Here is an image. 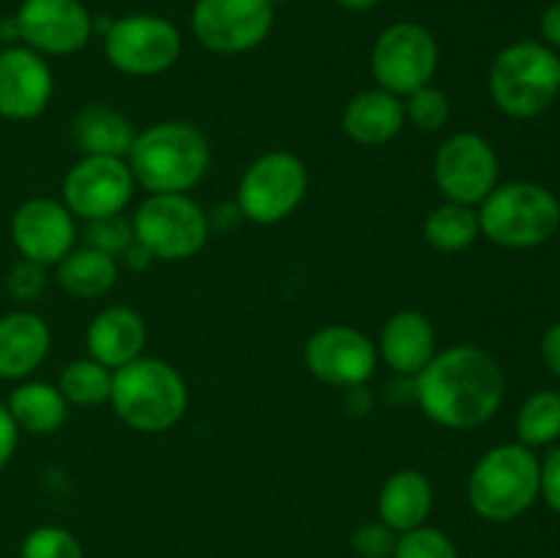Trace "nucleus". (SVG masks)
Wrapping results in <instances>:
<instances>
[{
	"instance_id": "obj_36",
	"label": "nucleus",
	"mask_w": 560,
	"mask_h": 558,
	"mask_svg": "<svg viewBox=\"0 0 560 558\" xmlns=\"http://www.w3.org/2000/svg\"><path fill=\"white\" fill-rule=\"evenodd\" d=\"M16 443H20V427L11 419L9 408L0 403V470L11 463L16 452Z\"/></svg>"
},
{
	"instance_id": "obj_6",
	"label": "nucleus",
	"mask_w": 560,
	"mask_h": 558,
	"mask_svg": "<svg viewBox=\"0 0 560 558\" xmlns=\"http://www.w3.org/2000/svg\"><path fill=\"white\" fill-rule=\"evenodd\" d=\"M481 235L506 249H534L560 228V202L547 186L530 181L498 184L479 202Z\"/></svg>"
},
{
	"instance_id": "obj_19",
	"label": "nucleus",
	"mask_w": 560,
	"mask_h": 558,
	"mask_svg": "<svg viewBox=\"0 0 560 558\" xmlns=\"http://www.w3.org/2000/svg\"><path fill=\"white\" fill-rule=\"evenodd\" d=\"M145 342V321H142L140 312L124 304L104 306L85 332L88 353L107 370H118V367L140 359Z\"/></svg>"
},
{
	"instance_id": "obj_27",
	"label": "nucleus",
	"mask_w": 560,
	"mask_h": 558,
	"mask_svg": "<svg viewBox=\"0 0 560 558\" xmlns=\"http://www.w3.org/2000/svg\"><path fill=\"white\" fill-rule=\"evenodd\" d=\"M58 388L69 405H82V408H96V405L109 403L113 392V370L98 364L96 359H74L63 367L58 377Z\"/></svg>"
},
{
	"instance_id": "obj_13",
	"label": "nucleus",
	"mask_w": 560,
	"mask_h": 558,
	"mask_svg": "<svg viewBox=\"0 0 560 558\" xmlns=\"http://www.w3.org/2000/svg\"><path fill=\"white\" fill-rule=\"evenodd\" d=\"M135 186L126 159L82 156L63 178V206L82 222L118 217L135 197Z\"/></svg>"
},
{
	"instance_id": "obj_25",
	"label": "nucleus",
	"mask_w": 560,
	"mask_h": 558,
	"mask_svg": "<svg viewBox=\"0 0 560 558\" xmlns=\"http://www.w3.org/2000/svg\"><path fill=\"white\" fill-rule=\"evenodd\" d=\"M118 260L93 246H74L58 263V284L74 299H98L118 282Z\"/></svg>"
},
{
	"instance_id": "obj_35",
	"label": "nucleus",
	"mask_w": 560,
	"mask_h": 558,
	"mask_svg": "<svg viewBox=\"0 0 560 558\" xmlns=\"http://www.w3.org/2000/svg\"><path fill=\"white\" fill-rule=\"evenodd\" d=\"M539 496L552 512L560 514V446L552 449L539 463Z\"/></svg>"
},
{
	"instance_id": "obj_29",
	"label": "nucleus",
	"mask_w": 560,
	"mask_h": 558,
	"mask_svg": "<svg viewBox=\"0 0 560 558\" xmlns=\"http://www.w3.org/2000/svg\"><path fill=\"white\" fill-rule=\"evenodd\" d=\"M405 118L419 131H441L452 118V102L435 85H424L413 91L405 102Z\"/></svg>"
},
{
	"instance_id": "obj_34",
	"label": "nucleus",
	"mask_w": 560,
	"mask_h": 558,
	"mask_svg": "<svg viewBox=\"0 0 560 558\" xmlns=\"http://www.w3.org/2000/svg\"><path fill=\"white\" fill-rule=\"evenodd\" d=\"M5 288H9V295L14 301H25V304L27 301H36L44 293V288H47V271L38 263L20 260L11 268Z\"/></svg>"
},
{
	"instance_id": "obj_10",
	"label": "nucleus",
	"mask_w": 560,
	"mask_h": 558,
	"mask_svg": "<svg viewBox=\"0 0 560 558\" xmlns=\"http://www.w3.org/2000/svg\"><path fill=\"white\" fill-rule=\"evenodd\" d=\"M438 60L441 49L430 27L421 22H394L377 36L370 66L377 88L402 98L432 85Z\"/></svg>"
},
{
	"instance_id": "obj_30",
	"label": "nucleus",
	"mask_w": 560,
	"mask_h": 558,
	"mask_svg": "<svg viewBox=\"0 0 560 558\" xmlns=\"http://www.w3.org/2000/svg\"><path fill=\"white\" fill-rule=\"evenodd\" d=\"M20 558H85L80 539L60 525H38L22 542Z\"/></svg>"
},
{
	"instance_id": "obj_7",
	"label": "nucleus",
	"mask_w": 560,
	"mask_h": 558,
	"mask_svg": "<svg viewBox=\"0 0 560 558\" xmlns=\"http://www.w3.org/2000/svg\"><path fill=\"white\" fill-rule=\"evenodd\" d=\"M135 241L153 260L178 263L200 255L211 239V217L189 195H148L131 217Z\"/></svg>"
},
{
	"instance_id": "obj_21",
	"label": "nucleus",
	"mask_w": 560,
	"mask_h": 558,
	"mask_svg": "<svg viewBox=\"0 0 560 558\" xmlns=\"http://www.w3.org/2000/svg\"><path fill=\"white\" fill-rule=\"evenodd\" d=\"M405 102L383 88L361 91L345 104L342 129L359 146H386L388 140L402 131L405 126Z\"/></svg>"
},
{
	"instance_id": "obj_17",
	"label": "nucleus",
	"mask_w": 560,
	"mask_h": 558,
	"mask_svg": "<svg viewBox=\"0 0 560 558\" xmlns=\"http://www.w3.org/2000/svg\"><path fill=\"white\" fill-rule=\"evenodd\" d=\"M52 69L36 49L14 44L0 53V118L33 120L52 98Z\"/></svg>"
},
{
	"instance_id": "obj_23",
	"label": "nucleus",
	"mask_w": 560,
	"mask_h": 558,
	"mask_svg": "<svg viewBox=\"0 0 560 558\" xmlns=\"http://www.w3.org/2000/svg\"><path fill=\"white\" fill-rule=\"evenodd\" d=\"M135 137L131 120L109 104H88L71 120V140L82 156L126 159Z\"/></svg>"
},
{
	"instance_id": "obj_38",
	"label": "nucleus",
	"mask_w": 560,
	"mask_h": 558,
	"mask_svg": "<svg viewBox=\"0 0 560 558\" xmlns=\"http://www.w3.org/2000/svg\"><path fill=\"white\" fill-rule=\"evenodd\" d=\"M541 38H545L547 47H558L560 49V0H556L552 5H547L545 14H541Z\"/></svg>"
},
{
	"instance_id": "obj_11",
	"label": "nucleus",
	"mask_w": 560,
	"mask_h": 558,
	"mask_svg": "<svg viewBox=\"0 0 560 558\" xmlns=\"http://www.w3.org/2000/svg\"><path fill=\"white\" fill-rule=\"evenodd\" d=\"M432 178L448 202L474 208L498 186L501 162L490 140L476 131H457L438 148Z\"/></svg>"
},
{
	"instance_id": "obj_28",
	"label": "nucleus",
	"mask_w": 560,
	"mask_h": 558,
	"mask_svg": "<svg viewBox=\"0 0 560 558\" xmlns=\"http://www.w3.org/2000/svg\"><path fill=\"white\" fill-rule=\"evenodd\" d=\"M517 438L523 446L536 449L560 438V394L536 392L517 414Z\"/></svg>"
},
{
	"instance_id": "obj_26",
	"label": "nucleus",
	"mask_w": 560,
	"mask_h": 558,
	"mask_svg": "<svg viewBox=\"0 0 560 558\" xmlns=\"http://www.w3.org/2000/svg\"><path fill=\"white\" fill-rule=\"evenodd\" d=\"M424 241L438 252H463L481 235L479 213L459 202H441L424 217Z\"/></svg>"
},
{
	"instance_id": "obj_20",
	"label": "nucleus",
	"mask_w": 560,
	"mask_h": 558,
	"mask_svg": "<svg viewBox=\"0 0 560 558\" xmlns=\"http://www.w3.org/2000/svg\"><path fill=\"white\" fill-rule=\"evenodd\" d=\"M52 345L47 321L31 310L0 317V381H22L44 364Z\"/></svg>"
},
{
	"instance_id": "obj_4",
	"label": "nucleus",
	"mask_w": 560,
	"mask_h": 558,
	"mask_svg": "<svg viewBox=\"0 0 560 558\" xmlns=\"http://www.w3.org/2000/svg\"><path fill=\"white\" fill-rule=\"evenodd\" d=\"M539 498V457L523 443H501L481 454L468 479V501L490 523L523 518Z\"/></svg>"
},
{
	"instance_id": "obj_18",
	"label": "nucleus",
	"mask_w": 560,
	"mask_h": 558,
	"mask_svg": "<svg viewBox=\"0 0 560 558\" xmlns=\"http://www.w3.org/2000/svg\"><path fill=\"white\" fill-rule=\"evenodd\" d=\"M438 353L435 326L424 312L402 310L381 328L377 359L386 361L397 375L416 377Z\"/></svg>"
},
{
	"instance_id": "obj_22",
	"label": "nucleus",
	"mask_w": 560,
	"mask_h": 558,
	"mask_svg": "<svg viewBox=\"0 0 560 558\" xmlns=\"http://www.w3.org/2000/svg\"><path fill=\"white\" fill-rule=\"evenodd\" d=\"M432 501H435L432 481L421 470L402 468L383 481L381 496H377V518L392 531L405 534L427 523Z\"/></svg>"
},
{
	"instance_id": "obj_2",
	"label": "nucleus",
	"mask_w": 560,
	"mask_h": 558,
	"mask_svg": "<svg viewBox=\"0 0 560 558\" xmlns=\"http://www.w3.org/2000/svg\"><path fill=\"white\" fill-rule=\"evenodd\" d=\"M126 164L151 195H186L211 167V142L189 120H159L137 131Z\"/></svg>"
},
{
	"instance_id": "obj_39",
	"label": "nucleus",
	"mask_w": 560,
	"mask_h": 558,
	"mask_svg": "<svg viewBox=\"0 0 560 558\" xmlns=\"http://www.w3.org/2000/svg\"><path fill=\"white\" fill-rule=\"evenodd\" d=\"M120 257H124L126 268H131V271H145V268L151 266V263H153L151 252H148L145 246L137 244V241H135V244H131L129 249H126L124 255H120Z\"/></svg>"
},
{
	"instance_id": "obj_24",
	"label": "nucleus",
	"mask_w": 560,
	"mask_h": 558,
	"mask_svg": "<svg viewBox=\"0 0 560 558\" xmlns=\"http://www.w3.org/2000/svg\"><path fill=\"white\" fill-rule=\"evenodd\" d=\"M5 408H9L14 425L33 435H52L66 425V416H69L66 397L58 386L47 381H27L16 386Z\"/></svg>"
},
{
	"instance_id": "obj_9",
	"label": "nucleus",
	"mask_w": 560,
	"mask_h": 558,
	"mask_svg": "<svg viewBox=\"0 0 560 558\" xmlns=\"http://www.w3.org/2000/svg\"><path fill=\"white\" fill-rule=\"evenodd\" d=\"M184 49L178 27L159 14H129L104 31L109 66L129 77H156L173 69Z\"/></svg>"
},
{
	"instance_id": "obj_32",
	"label": "nucleus",
	"mask_w": 560,
	"mask_h": 558,
	"mask_svg": "<svg viewBox=\"0 0 560 558\" xmlns=\"http://www.w3.org/2000/svg\"><path fill=\"white\" fill-rule=\"evenodd\" d=\"M85 246H93L98 252H107L118 260L131 244H135V230H131V219L118 217H104L85 222Z\"/></svg>"
},
{
	"instance_id": "obj_41",
	"label": "nucleus",
	"mask_w": 560,
	"mask_h": 558,
	"mask_svg": "<svg viewBox=\"0 0 560 558\" xmlns=\"http://www.w3.org/2000/svg\"><path fill=\"white\" fill-rule=\"evenodd\" d=\"M273 5H288V3H293V0H271Z\"/></svg>"
},
{
	"instance_id": "obj_33",
	"label": "nucleus",
	"mask_w": 560,
	"mask_h": 558,
	"mask_svg": "<svg viewBox=\"0 0 560 558\" xmlns=\"http://www.w3.org/2000/svg\"><path fill=\"white\" fill-rule=\"evenodd\" d=\"M353 550L359 558H392L397 547V531L388 528L386 523H361L353 531Z\"/></svg>"
},
{
	"instance_id": "obj_12",
	"label": "nucleus",
	"mask_w": 560,
	"mask_h": 558,
	"mask_svg": "<svg viewBox=\"0 0 560 558\" xmlns=\"http://www.w3.org/2000/svg\"><path fill=\"white\" fill-rule=\"evenodd\" d=\"M271 0H197L191 33L217 55H241L260 47L273 27Z\"/></svg>"
},
{
	"instance_id": "obj_3",
	"label": "nucleus",
	"mask_w": 560,
	"mask_h": 558,
	"mask_svg": "<svg viewBox=\"0 0 560 558\" xmlns=\"http://www.w3.org/2000/svg\"><path fill=\"white\" fill-rule=\"evenodd\" d=\"M109 405L131 430L164 432L184 419L189 408V388L173 364L153 356H140L113 370Z\"/></svg>"
},
{
	"instance_id": "obj_14",
	"label": "nucleus",
	"mask_w": 560,
	"mask_h": 558,
	"mask_svg": "<svg viewBox=\"0 0 560 558\" xmlns=\"http://www.w3.org/2000/svg\"><path fill=\"white\" fill-rule=\"evenodd\" d=\"M306 370L337 388L366 386L377 367V345L353 326H323L304 345Z\"/></svg>"
},
{
	"instance_id": "obj_40",
	"label": "nucleus",
	"mask_w": 560,
	"mask_h": 558,
	"mask_svg": "<svg viewBox=\"0 0 560 558\" xmlns=\"http://www.w3.org/2000/svg\"><path fill=\"white\" fill-rule=\"evenodd\" d=\"M339 5H345V9L350 11H366V9H375L381 0H337Z\"/></svg>"
},
{
	"instance_id": "obj_8",
	"label": "nucleus",
	"mask_w": 560,
	"mask_h": 558,
	"mask_svg": "<svg viewBox=\"0 0 560 558\" xmlns=\"http://www.w3.org/2000/svg\"><path fill=\"white\" fill-rule=\"evenodd\" d=\"M310 186L306 164L290 151H268L241 175L235 208L255 224H277L301 208Z\"/></svg>"
},
{
	"instance_id": "obj_16",
	"label": "nucleus",
	"mask_w": 560,
	"mask_h": 558,
	"mask_svg": "<svg viewBox=\"0 0 560 558\" xmlns=\"http://www.w3.org/2000/svg\"><path fill=\"white\" fill-rule=\"evenodd\" d=\"M11 241L22 260L58 266L77 241V222L69 208L52 197L25 200L11 217Z\"/></svg>"
},
{
	"instance_id": "obj_37",
	"label": "nucleus",
	"mask_w": 560,
	"mask_h": 558,
	"mask_svg": "<svg viewBox=\"0 0 560 558\" xmlns=\"http://www.w3.org/2000/svg\"><path fill=\"white\" fill-rule=\"evenodd\" d=\"M541 359H545L547 370L560 377V323L547 328L541 337Z\"/></svg>"
},
{
	"instance_id": "obj_5",
	"label": "nucleus",
	"mask_w": 560,
	"mask_h": 558,
	"mask_svg": "<svg viewBox=\"0 0 560 558\" xmlns=\"http://www.w3.org/2000/svg\"><path fill=\"white\" fill-rule=\"evenodd\" d=\"M490 96L509 118L528 120L550 109L560 93V58L539 42H514L490 66Z\"/></svg>"
},
{
	"instance_id": "obj_31",
	"label": "nucleus",
	"mask_w": 560,
	"mask_h": 558,
	"mask_svg": "<svg viewBox=\"0 0 560 558\" xmlns=\"http://www.w3.org/2000/svg\"><path fill=\"white\" fill-rule=\"evenodd\" d=\"M392 558H459L457 545L441 528L419 525L397 536Z\"/></svg>"
},
{
	"instance_id": "obj_1",
	"label": "nucleus",
	"mask_w": 560,
	"mask_h": 558,
	"mask_svg": "<svg viewBox=\"0 0 560 558\" xmlns=\"http://www.w3.org/2000/svg\"><path fill=\"white\" fill-rule=\"evenodd\" d=\"M506 394L501 364L476 345H452L432 356L413 377V397L424 416L446 430H476L487 425Z\"/></svg>"
},
{
	"instance_id": "obj_15",
	"label": "nucleus",
	"mask_w": 560,
	"mask_h": 558,
	"mask_svg": "<svg viewBox=\"0 0 560 558\" xmlns=\"http://www.w3.org/2000/svg\"><path fill=\"white\" fill-rule=\"evenodd\" d=\"M16 36L38 55H74L91 42L93 16L82 0H22Z\"/></svg>"
}]
</instances>
